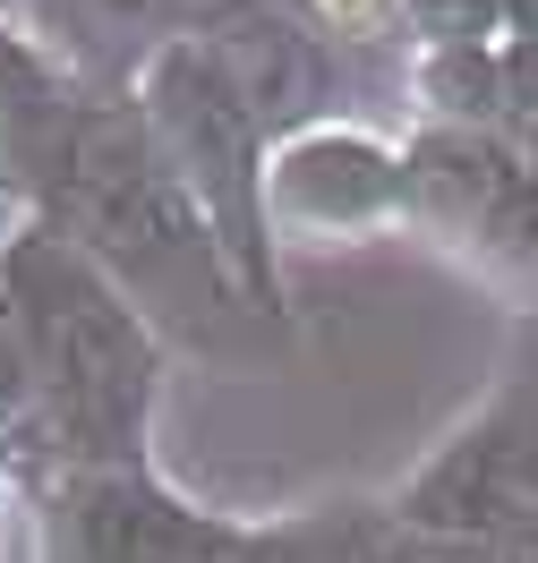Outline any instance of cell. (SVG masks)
Segmentation results:
<instances>
[{
	"instance_id": "6da1fadb",
	"label": "cell",
	"mask_w": 538,
	"mask_h": 563,
	"mask_svg": "<svg viewBox=\"0 0 538 563\" xmlns=\"http://www.w3.org/2000/svg\"><path fill=\"white\" fill-rule=\"evenodd\" d=\"M9 290H18V333H26V367H35L43 401L61 410L86 453H129L145 401H154V351H145L138 317L86 282L61 247L26 240L9 256Z\"/></svg>"
}]
</instances>
